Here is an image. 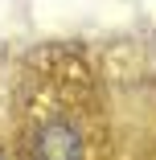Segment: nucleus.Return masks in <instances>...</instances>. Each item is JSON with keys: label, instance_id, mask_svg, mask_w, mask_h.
<instances>
[{"label": "nucleus", "instance_id": "f257e3e1", "mask_svg": "<svg viewBox=\"0 0 156 160\" xmlns=\"http://www.w3.org/2000/svg\"><path fill=\"white\" fill-rule=\"evenodd\" d=\"M29 148H33V160H82V140L74 136L70 123H58V119L41 123Z\"/></svg>", "mask_w": 156, "mask_h": 160}]
</instances>
